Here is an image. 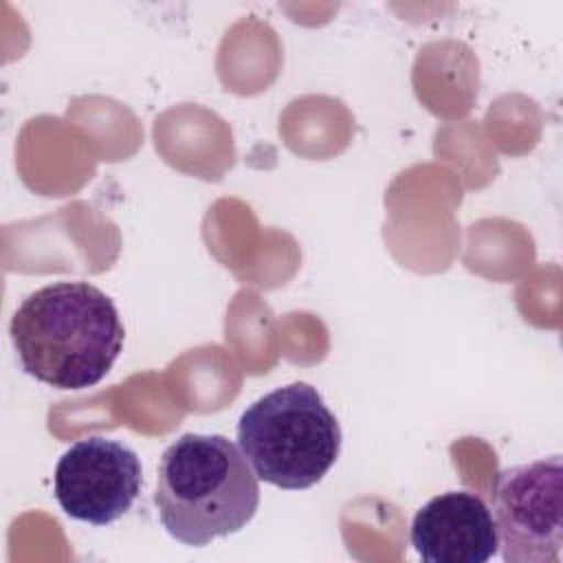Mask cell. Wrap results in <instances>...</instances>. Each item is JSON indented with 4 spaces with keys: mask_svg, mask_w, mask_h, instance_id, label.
<instances>
[{
    "mask_svg": "<svg viewBox=\"0 0 563 563\" xmlns=\"http://www.w3.org/2000/svg\"><path fill=\"white\" fill-rule=\"evenodd\" d=\"M143 484L139 455L119 440L92 435L64 451L53 490L59 508L77 521L108 526L136 501Z\"/></svg>",
    "mask_w": 563,
    "mask_h": 563,
    "instance_id": "5b68a950",
    "label": "cell"
},
{
    "mask_svg": "<svg viewBox=\"0 0 563 563\" xmlns=\"http://www.w3.org/2000/svg\"><path fill=\"white\" fill-rule=\"evenodd\" d=\"M154 504L169 537L202 548L255 517L257 475L229 438L185 433L158 460Z\"/></svg>",
    "mask_w": 563,
    "mask_h": 563,
    "instance_id": "7a4b0ae2",
    "label": "cell"
},
{
    "mask_svg": "<svg viewBox=\"0 0 563 563\" xmlns=\"http://www.w3.org/2000/svg\"><path fill=\"white\" fill-rule=\"evenodd\" d=\"M493 521L506 563H556L563 545L561 455L497 473Z\"/></svg>",
    "mask_w": 563,
    "mask_h": 563,
    "instance_id": "277c9868",
    "label": "cell"
},
{
    "mask_svg": "<svg viewBox=\"0 0 563 563\" xmlns=\"http://www.w3.org/2000/svg\"><path fill=\"white\" fill-rule=\"evenodd\" d=\"M9 332L22 369L55 389L101 383L125 339L114 301L88 282L37 288L13 312Z\"/></svg>",
    "mask_w": 563,
    "mask_h": 563,
    "instance_id": "6da1fadb",
    "label": "cell"
},
{
    "mask_svg": "<svg viewBox=\"0 0 563 563\" xmlns=\"http://www.w3.org/2000/svg\"><path fill=\"white\" fill-rule=\"evenodd\" d=\"M409 541L429 563H486L499 550L493 512L468 490L429 499L411 521Z\"/></svg>",
    "mask_w": 563,
    "mask_h": 563,
    "instance_id": "8992f818",
    "label": "cell"
},
{
    "mask_svg": "<svg viewBox=\"0 0 563 563\" xmlns=\"http://www.w3.org/2000/svg\"><path fill=\"white\" fill-rule=\"evenodd\" d=\"M238 446L257 479L284 490H303L334 466L341 427L317 387L297 380L244 409Z\"/></svg>",
    "mask_w": 563,
    "mask_h": 563,
    "instance_id": "3957f363",
    "label": "cell"
}]
</instances>
